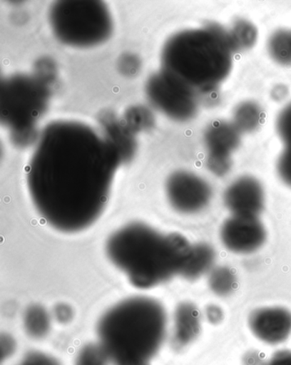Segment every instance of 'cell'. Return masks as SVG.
<instances>
[{"label": "cell", "mask_w": 291, "mask_h": 365, "mask_svg": "<svg viewBox=\"0 0 291 365\" xmlns=\"http://www.w3.org/2000/svg\"><path fill=\"white\" fill-rule=\"evenodd\" d=\"M118 154L107 138L84 125H50L30 160L28 186L34 207L51 227L77 233L106 210Z\"/></svg>", "instance_id": "6da1fadb"}, {"label": "cell", "mask_w": 291, "mask_h": 365, "mask_svg": "<svg viewBox=\"0 0 291 365\" xmlns=\"http://www.w3.org/2000/svg\"><path fill=\"white\" fill-rule=\"evenodd\" d=\"M192 245L179 233L160 232L145 223L133 222L108 237V259L132 285L148 289L180 275Z\"/></svg>", "instance_id": "7a4b0ae2"}, {"label": "cell", "mask_w": 291, "mask_h": 365, "mask_svg": "<svg viewBox=\"0 0 291 365\" xmlns=\"http://www.w3.org/2000/svg\"><path fill=\"white\" fill-rule=\"evenodd\" d=\"M167 324L166 311L156 299L128 298L99 319L98 343L112 365H150L166 338Z\"/></svg>", "instance_id": "3957f363"}, {"label": "cell", "mask_w": 291, "mask_h": 365, "mask_svg": "<svg viewBox=\"0 0 291 365\" xmlns=\"http://www.w3.org/2000/svg\"><path fill=\"white\" fill-rule=\"evenodd\" d=\"M234 51L229 33L218 26L186 30L165 46L164 73L195 93L212 91L229 76Z\"/></svg>", "instance_id": "277c9868"}, {"label": "cell", "mask_w": 291, "mask_h": 365, "mask_svg": "<svg viewBox=\"0 0 291 365\" xmlns=\"http://www.w3.org/2000/svg\"><path fill=\"white\" fill-rule=\"evenodd\" d=\"M91 4H86L85 11L72 10L71 4H58L52 11V26L61 40L68 44L90 46L96 44L108 36L111 31L110 19L101 4H95L89 11Z\"/></svg>", "instance_id": "5b68a950"}, {"label": "cell", "mask_w": 291, "mask_h": 365, "mask_svg": "<svg viewBox=\"0 0 291 365\" xmlns=\"http://www.w3.org/2000/svg\"><path fill=\"white\" fill-rule=\"evenodd\" d=\"M166 193L173 210L185 215L203 211L212 197V190L205 180L185 171L176 172L168 178Z\"/></svg>", "instance_id": "8992f818"}, {"label": "cell", "mask_w": 291, "mask_h": 365, "mask_svg": "<svg viewBox=\"0 0 291 365\" xmlns=\"http://www.w3.org/2000/svg\"><path fill=\"white\" fill-rule=\"evenodd\" d=\"M204 139L208 169L215 175H225L232 167L231 155L240 145V132L234 124L218 120L208 128Z\"/></svg>", "instance_id": "52a82bcc"}, {"label": "cell", "mask_w": 291, "mask_h": 365, "mask_svg": "<svg viewBox=\"0 0 291 365\" xmlns=\"http://www.w3.org/2000/svg\"><path fill=\"white\" fill-rule=\"evenodd\" d=\"M221 241L236 254H250L260 249L267 239V232L258 217L233 215L220 230Z\"/></svg>", "instance_id": "ba28073f"}, {"label": "cell", "mask_w": 291, "mask_h": 365, "mask_svg": "<svg viewBox=\"0 0 291 365\" xmlns=\"http://www.w3.org/2000/svg\"><path fill=\"white\" fill-rule=\"evenodd\" d=\"M156 79L160 88L150 86V90L158 91V93H150L156 106L158 104L173 118L180 120L192 118L198 108L194 91L165 73L160 77V82L158 78Z\"/></svg>", "instance_id": "9c48e42d"}, {"label": "cell", "mask_w": 291, "mask_h": 365, "mask_svg": "<svg viewBox=\"0 0 291 365\" xmlns=\"http://www.w3.org/2000/svg\"><path fill=\"white\" fill-rule=\"evenodd\" d=\"M224 202L233 215L258 217L265 206L263 187L253 177H241L225 191Z\"/></svg>", "instance_id": "30bf717a"}, {"label": "cell", "mask_w": 291, "mask_h": 365, "mask_svg": "<svg viewBox=\"0 0 291 365\" xmlns=\"http://www.w3.org/2000/svg\"><path fill=\"white\" fill-rule=\"evenodd\" d=\"M249 325L259 340L267 344H280L290 336L291 312L280 307L259 308L251 312Z\"/></svg>", "instance_id": "8fae6325"}, {"label": "cell", "mask_w": 291, "mask_h": 365, "mask_svg": "<svg viewBox=\"0 0 291 365\" xmlns=\"http://www.w3.org/2000/svg\"><path fill=\"white\" fill-rule=\"evenodd\" d=\"M201 331L198 308L190 302L178 305L173 316L172 344L176 349H184L193 343Z\"/></svg>", "instance_id": "7c38bea8"}, {"label": "cell", "mask_w": 291, "mask_h": 365, "mask_svg": "<svg viewBox=\"0 0 291 365\" xmlns=\"http://www.w3.org/2000/svg\"><path fill=\"white\" fill-rule=\"evenodd\" d=\"M215 260V252L210 245L203 242L192 245L180 276L190 281L198 279L212 270Z\"/></svg>", "instance_id": "4fadbf2b"}, {"label": "cell", "mask_w": 291, "mask_h": 365, "mask_svg": "<svg viewBox=\"0 0 291 365\" xmlns=\"http://www.w3.org/2000/svg\"><path fill=\"white\" fill-rule=\"evenodd\" d=\"M277 130L285 145L277 160V173L281 180L291 187V103L277 117Z\"/></svg>", "instance_id": "5bb4252c"}, {"label": "cell", "mask_w": 291, "mask_h": 365, "mask_svg": "<svg viewBox=\"0 0 291 365\" xmlns=\"http://www.w3.org/2000/svg\"><path fill=\"white\" fill-rule=\"evenodd\" d=\"M24 326L29 337L40 340L45 338L51 330V316L44 307L32 305L24 314Z\"/></svg>", "instance_id": "9a60e30c"}, {"label": "cell", "mask_w": 291, "mask_h": 365, "mask_svg": "<svg viewBox=\"0 0 291 365\" xmlns=\"http://www.w3.org/2000/svg\"><path fill=\"white\" fill-rule=\"evenodd\" d=\"M235 274L227 267H218L213 269L208 278L210 289L220 297H225L233 292L236 287Z\"/></svg>", "instance_id": "2e32d148"}, {"label": "cell", "mask_w": 291, "mask_h": 365, "mask_svg": "<svg viewBox=\"0 0 291 365\" xmlns=\"http://www.w3.org/2000/svg\"><path fill=\"white\" fill-rule=\"evenodd\" d=\"M269 51L272 58L282 65L291 64V32L277 31L269 42Z\"/></svg>", "instance_id": "e0dca14e"}, {"label": "cell", "mask_w": 291, "mask_h": 365, "mask_svg": "<svg viewBox=\"0 0 291 365\" xmlns=\"http://www.w3.org/2000/svg\"><path fill=\"white\" fill-rule=\"evenodd\" d=\"M234 125L238 131L251 132L258 127L260 120V111L253 103H243L237 108L234 115Z\"/></svg>", "instance_id": "ac0fdd59"}, {"label": "cell", "mask_w": 291, "mask_h": 365, "mask_svg": "<svg viewBox=\"0 0 291 365\" xmlns=\"http://www.w3.org/2000/svg\"><path fill=\"white\" fill-rule=\"evenodd\" d=\"M106 351L99 343H90L82 347L76 359V365H111Z\"/></svg>", "instance_id": "d6986e66"}, {"label": "cell", "mask_w": 291, "mask_h": 365, "mask_svg": "<svg viewBox=\"0 0 291 365\" xmlns=\"http://www.w3.org/2000/svg\"><path fill=\"white\" fill-rule=\"evenodd\" d=\"M234 50L237 48L250 47L254 44L256 31L253 26L241 21L234 27L232 34H229Z\"/></svg>", "instance_id": "ffe728a7"}, {"label": "cell", "mask_w": 291, "mask_h": 365, "mask_svg": "<svg viewBox=\"0 0 291 365\" xmlns=\"http://www.w3.org/2000/svg\"><path fill=\"white\" fill-rule=\"evenodd\" d=\"M21 365H62L58 359L49 354L41 353V351H29Z\"/></svg>", "instance_id": "44dd1931"}, {"label": "cell", "mask_w": 291, "mask_h": 365, "mask_svg": "<svg viewBox=\"0 0 291 365\" xmlns=\"http://www.w3.org/2000/svg\"><path fill=\"white\" fill-rule=\"evenodd\" d=\"M54 316L60 324H68L73 319V312L66 304H59L55 307Z\"/></svg>", "instance_id": "7402d4cb"}, {"label": "cell", "mask_w": 291, "mask_h": 365, "mask_svg": "<svg viewBox=\"0 0 291 365\" xmlns=\"http://www.w3.org/2000/svg\"><path fill=\"white\" fill-rule=\"evenodd\" d=\"M206 316L208 321L213 324H218L224 319V312L218 306L210 305L207 307Z\"/></svg>", "instance_id": "603a6c76"}, {"label": "cell", "mask_w": 291, "mask_h": 365, "mask_svg": "<svg viewBox=\"0 0 291 365\" xmlns=\"http://www.w3.org/2000/svg\"><path fill=\"white\" fill-rule=\"evenodd\" d=\"M266 365H291V351H279L272 356Z\"/></svg>", "instance_id": "cb8c5ba5"}, {"label": "cell", "mask_w": 291, "mask_h": 365, "mask_svg": "<svg viewBox=\"0 0 291 365\" xmlns=\"http://www.w3.org/2000/svg\"><path fill=\"white\" fill-rule=\"evenodd\" d=\"M1 344L3 359L10 357L15 351V341L9 334H2Z\"/></svg>", "instance_id": "d4e9b609"}]
</instances>
